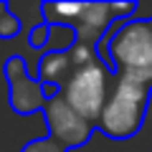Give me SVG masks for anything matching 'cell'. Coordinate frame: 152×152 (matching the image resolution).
<instances>
[{"mask_svg":"<svg viewBox=\"0 0 152 152\" xmlns=\"http://www.w3.org/2000/svg\"><path fill=\"white\" fill-rule=\"evenodd\" d=\"M74 71L76 69L69 58V51H46L38 61V81L43 86H53L61 91Z\"/></svg>","mask_w":152,"mask_h":152,"instance_id":"obj_7","label":"cell"},{"mask_svg":"<svg viewBox=\"0 0 152 152\" xmlns=\"http://www.w3.org/2000/svg\"><path fill=\"white\" fill-rule=\"evenodd\" d=\"M3 74H5V81H8V102H10L13 112H18V114L43 112L48 96L43 91V84L38 81V76L28 74L23 56H18V53L8 56Z\"/></svg>","mask_w":152,"mask_h":152,"instance_id":"obj_4","label":"cell"},{"mask_svg":"<svg viewBox=\"0 0 152 152\" xmlns=\"http://www.w3.org/2000/svg\"><path fill=\"white\" fill-rule=\"evenodd\" d=\"M114 20H117V15L112 10V3H84L81 15L74 23L76 41L99 46L109 33V28L114 26Z\"/></svg>","mask_w":152,"mask_h":152,"instance_id":"obj_6","label":"cell"},{"mask_svg":"<svg viewBox=\"0 0 152 152\" xmlns=\"http://www.w3.org/2000/svg\"><path fill=\"white\" fill-rule=\"evenodd\" d=\"M76 43V31L71 26H51L46 51H69Z\"/></svg>","mask_w":152,"mask_h":152,"instance_id":"obj_9","label":"cell"},{"mask_svg":"<svg viewBox=\"0 0 152 152\" xmlns=\"http://www.w3.org/2000/svg\"><path fill=\"white\" fill-rule=\"evenodd\" d=\"M69 58H71V64H74V69H84V66L94 64V61H102L99 53H96V46L84 43V41H76L69 48Z\"/></svg>","mask_w":152,"mask_h":152,"instance_id":"obj_10","label":"cell"},{"mask_svg":"<svg viewBox=\"0 0 152 152\" xmlns=\"http://www.w3.org/2000/svg\"><path fill=\"white\" fill-rule=\"evenodd\" d=\"M81 10H84V3H56V0L41 3V15H43V23H48V26H71L74 28Z\"/></svg>","mask_w":152,"mask_h":152,"instance_id":"obj_8","label":"cell"},{"mask_svg":"<svg viewBox=\"0 0 152 152\" xmlns=\"http://www.w3.org/2000/svg\"><path fill=\"white\" fill-rule=\"evenodd\" d=\"M20 152H69V150H66L61 142L51 140V137L46 134V137H41V140H31Z\"/></svg>","mask_w":152,"mask_h":152,"instance_id":"obj_11","label":"cell"},{"mask_svg":"<svg viewBox=\"0 0 152 152\" xmlns=\"http://www.w3.org/2000/svg\"><path fill=\"white\" fill-rule=\"evenodd\" d=\"M150 99H152L150 84L127 74H117L109 99L102 109V117L94 127L104 132L109 140H117V142L132 140L145 127L147 112H150Z\"/></svg>","mask_w":152,"mask_h":152,"instance_id":"obj_2","label":"cell"},{"mask_svg":"<svg viewBox=\"0 0 152 152\" xmlns=\"http://www.w3.org/2000/svg\"><path fill=\"white\" fill-rule=\"evenodd\" d=\"M18 33H20V18L8 10L0 18V38H15Z\"/></svg>","mask_w":152,"mask_h":152,"instance_id":"obj_13","label":"cell"},{"mask_svg":"<svg viewBox=\"0 0 152 152\" xmlns=\"http://www.w3.org/2000/svg\"><path fill=\"white\" fill-rule=\"evenodd\" d=\"M43 119L48 124V137L66 147V150H76V147H84L91 140L94 129L96 127L91 122H86L84 117L74 112V109L66 104V99L61 96H51L43 107Z\"/></svg>","mask_w":152,"mask_h":152,"instance_id":"obj_5","label":"cell"},{"mask_svg":"<svg viewBox=\"0 0 152 152\" xmlns=\"http://www.w3.org/2000/svg\"><path fill=\"white\" fill-rule=\"evenodd\" d=\"M96 53L114 76L127 74L152 86V33L147 20L129 18L119 26L114 23Z\"/></svg>","mask_w":152,"mask_h":152,"instance_id":"obj_1","label":"cell"},{"mask_svg":"<svg viewBox=\"0 0 152 152\" xmlns=\"http://www.w3.org/2000/svg\"><path fill=\"white\" fill-rule=\"evenodd\" d=\"M147 23H150V33H152V18H150V20H147Z\"/></svg>","mask_w":152,"mask_h":152,"instance_id":"obj_15","label":"cell"},{"mask_svg":"<svg viewBox=\"0 0 152 152\" xmlns=\"http://www.w3.org/2000/svg\"><path fill=\"white\" fill-rule=\"evenodd\" d=\"M48 31H51V26L41 20V23L31 31V36H28V46H31L33 51H43L46 43H48Z\"/></svg>","mask_w":152,"mask_h":152,"instance_id":"obj_12","label":"cell"},{"mask_svg":"<svg viewBox=\"0 0 152 152\" xmlns=\"http://www.w3.org/2000/svg\"><path fill=\"white\" fill-rule=\"evenodd\" d=\"M109 84H112V71L102 61H94V64L84 66V69H76L71 74L66 86L61 89V96L66 99V104L79 117L96 124L99 117H102L104 104L109 99V91H112Z\"/></svg>","mask_w":152,"mask_h":152,"instance_id":"obj_3","label":"cell"},{"mask_svg":"<svg viewBox=\"0 0 152 152\" xmlns=\"http://www.w3.org/2000/svg\"><path fill=\"white\" fill-rule=\"evenodd\" d=\"M5 13H8V3H3V0H0V18L5 15Z\"/></svg>","mask_w":152,"mask_h":152,"instance_id":"obj_14","label":"cell"}]
</instances>
